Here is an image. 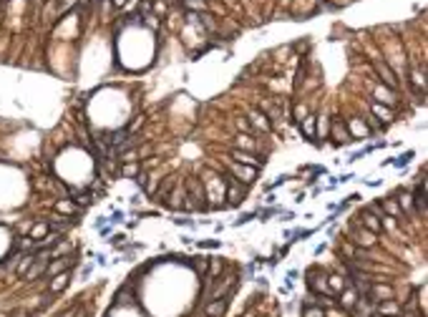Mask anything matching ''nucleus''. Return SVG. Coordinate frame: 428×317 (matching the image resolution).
Masks as SVG:
<instances>
[{"label":"nucleus","instance_id":"obj_3","mask_svg":"<svg viewBox=\"0 0 428 317\" xmlns=\"http://www.w3.org/2000/svg\"><path fill=\"white\" fill-rule=\"evenodd\" d=\"M375 237H378V234H373L371 229H365V227H353V229H350V239H353V244H355V247H360V249L373 247V244H375Z\"/></svg>","mask_w":428,"mask_h":317},{"label":"nucleus","instance_id":"obj_18","mask_svg":"<svg viewBox=\"0 0 428 317\" xmlns=\"http://www.w3.org/2000/svg\"><path fill=\"white\" fill-rule=\"evenodd\" d=\"M398 207H401L403 214H410L413 211V196L408 192H401V194H398Z\"/></svg>","mask_w":428,"mask_h":317},{"label":"nucleus","instance_id":"obj_38","mask_svg":"<svg viewBox=\"0 0 428 317\" xmlns=\"http://www.w3.org/2000/svg\"><path fill=\"white\" fill-rule=\"evenodd\" d=\"M13 317H31V315H28L25 310H18V312H13Z\"/></svg>","mask_w":428,"mask_h":317},{"label":"nucleus","instance_id":"obj_9","mask_svg":"<svg viewBox=\"0 0 428 317\" xmlns=\"http://www.w3.org/2000/svg\"><path fill=\"white\" fill-rule=\"evenodd\" d=\"M206 317H222L227 312V297H219V299H212L209 305H206Z\"/></svg>","mask_w":428,"mask_h":317},{"label":"nucleus","instance_id":"obj_10","mask_svg":"<svg viewBox=\"0 0 428 317\" xmlns=\"http://www.w3.org/2000/svg\"><path fill=\"white\" fill-rule=\"evenodd\" d=\"M71 264H73L71 257H58V262H53V264L46 267V275H48V277H56V275H61V272H66Z\"/></svg>","mask_w":428,"mask_h":317},{"label":"nucleus","instance_id":"obj_25","mask_svg":"<svg viewBox=\"0 0 428 317\" xmlns=\"http://www.w3.org/2000/svg\"><path fill=\"white\" fill-rule=\"evenodd\" d=\"M33 262H36V257H33V254H25V257H23V262L18 264V275L23 277V275H25V272H28V269H31V264H33Z\"/></svg>","mask_w":428,"mask_h":317},{"label":"nucleus","instance_id":"obj_29","mask_svg":"<svg viewBox=\"0 0 428 317\" xmlns=\"http://www.w3.org/2000/svg\"><path fill=\"white\" fill-rule=\"evenodd\" d=\"M234 149H255V139L240 134V136H237V146H234Z\"/></svg>","mask_w":428,"mask_h":317},{"label":"nucleus","instance_id":"obj_19","mask_svg":"<svg viewBox=\"0 0 428 317\" xmlns=\"http://www.w3.org/2000/svg\"><path fill=\"white\" fill-rule=\"evenodd\" d=\"M333 136L337 139V143H348L350 141V134L343 123H333Z\"/></svg>","mask_w":428,"mask_h":317},{"label":"nucleus","instance_id":"obj_4","mask_svg":"<svg viewBox=\"0 0 428 317\" xmlns=\"http://www.w3.org/2000/svg\"><path fill=\"white\" fill-rule=\"evenodd\" d=\"M368 297H371L373 302H383V299H391L393 297V287H388L386 282H378V284H371L368 287Z\"/></svg>","mask_w":428,"mask_h":317},{"label":"nucleus","instance_id":"obj_21","mask_svg":"<svg viewBox=\"0 0 428 317\" xmlns=\"http://www.w3.org/2000/svg\"><path fill=\"white\" fill-rule=\"evenodd\" d=\"M328 287H330V292H343L345 290V280L333 275V277H328Z\"/></svg>","mask_w":428,"mask_h":317},{"label":"nucleus","instance_id":"obj_32","mask_svg":"<svg viewBox=\"0 0 428 317\" xmlns=\"http://www.w3.org/2000/svg\"><path fill=\"white\" fill-rule=\"evenodd\" d=\"M141 126H144V116H139V119H136L134 123H131V126L126 128V134H129V136H131V134H136V131H139Z\"/></svg>","mask_w":428,"mask_h":317},{"label":"nucleus","instance_id":"obj_23","mask_svg":"<svg viewBox=\"0 0 428 317\" xmlns=\"http://www.w3.org/2000/svg\"><path fill=\"white\" fill-rule=\"evenodd\" d=\"M40 272H46V267H43V262H40V259H36V262L31 264V269H28L25 275H28V280H36V277L40 275Z\"/></svg>","mask_w":428,"mask_h":317},{"label":"nucleus","instance_id":"obj_35","mask_svg":"<svg viewBox=\"0 0 428 317\" xmlns=\"http://www.w3.org/2000/svg\"><path fill=\"white\" fill-rule=\"evenodd\" d=\"M176 224H182V227H194V222H191V219H176Z\"/></svg>","mask_w":428,"mask_h":317},{"label":"nucleus","instance_id":"obj_12","mask_svg":"<svg viewBox=\"0 0 428 317\" xmlns=\"http://www.w3.org/2000/svg\"><path fill=\"white\" fill-rule=\"evenodd\" d=\"M227 199L232 201L234 207H237L240 201L244 199V186H240L237 181H227Z\"/></svg>","mask_w":428,"mask_h":317},{"label":"nucleus","instance_id":"obj_22","mask_svg":"<svg viewBox=\"0 0 428 317\" xmlns=\"http://www.w3.org/2000/svg\"><path fill=\"white\" fill-rule=\"evenodd\" d=\"M121 174L124 176H139V166H136V161H124V166H121Z\"/></svg>","mask_w":428,"mask_h":317},{"label":"nucleus","instance_id":"obj_33","mask_svg":"<svg viewBox=\"0 0 428 317\" xmlns=\"http://www.w3.org/2000/svg\"><path fill=\"white\" fill-rule=\"evenodd\" d=\"M410 158H413V151H408V154H403L401 158H395V161H393V164H395V166H406V164L410 161Z\"/></svg>","mask_w":428,"mask_h":317},{"label":"nucleus","instance_id":"obj_27","mask_svg":"<svg viewBox=\"0 0 428 317\" xmlns=\"http://www.w3.org/2000/svg\"><path fill=\"white\" fill-rule=\"evenodd\" d=\"M373 113H375V116H380V121H391V111L383 104H373Z\"/></svg>","mask_w":428,"mask_h":317},{"label":"nucleus","instance_id":"obj_13","mask_svg":"<svg viewBox=\"0 0 428 317\" xmlns=\"http://www.w3.org/2000/svg\"><path fill=\"white\" fill-rule=\"evenodd\" d=\"M363 227H365V229H371L373 234H380V229H383L380 219L375 217V214H373L371 209H365V211H363Z\"/></svg>","mask_w":428,"mask_h":317},{"label":"nucleus","instance_id":"obj_34","mask_svg":"<svg viewBox=\"0 0 428 317\" xmlns=\"http://www.w3.org/2000/svg\"><path fill=\"white\" fill-rule=\"evenodd\" d=\"M199 247H219V242L212 239V242H199Z\"/></svg>","mask_w":428,"mask_h":317},{"label":"nucleus","instance_id":"obj_31","mask_svg":"<svg viewBox=\"0 0 428 317\" xmlns=\"http://www.w3.org/2000/svg\"><path fill=\"white\" fill-rule=\"evenodd\" d=\"M209 272H212V277H219V272H222V262H219V259H212V262H209Z\"/></svg>","mask_w":428,"mask_h":317},{"label":"nucleus","instance_id":"obj_15","mask_svg":"<svg viewBox=\"0 0 428 317\" xmlns=\"http://www.w3.org/2000/svg\"><path fill=\"white\" fill-rule=\"evenodd\" d=\"M348 128H350L353 139H363V136L368 134V128H365V123H363L360 119H350V121H348Z\"/></svg>","mask_w":428,"mask_h":317},{"label":"nucleus","instance_id":"obj_16","mask_svg":"<svg viewBox=\"0 0 428 317\" xmlns=\"http://www.w3.org/2000/svg\"><path fill=\"white\" fill-rule=\"evenodd\" d=\"M373 93H375V98L380 101L383 106H393V104H395V96H391V93H388L386 86H375V91H373Z\"/></svg>","mask_w":428,"mask_h":317},{"label":"nucleus","instance_id":"obj_30","mask_svg":"<svg viewBox=\"0 0 428 317\" xmlns=\"http://www.w3.org/2000/svg\"><path fill=\"white\" fill-rule=\"evenodd\" d=\"M194 269L199 272V275H204V272L209 269V262H206L204 257H194Z\"/></svg>","mask_w":428,"mask_h":317},{"label":"nucleus","instance_id":"obj_26","mask_svg":"<svg viewBox=\"0 0 428 317\" xmlns=\"http://www.w3.org/2000/svg\"><path fill=\"white\" fill-rule=\"evenodd\" d=\"M56 209L63 211V214H73V211H76V204H73V201H68V199H61V201L56 204Z\"/></svg>","mask_w":428,"mask_h":317},{"label":"nucleus","instance_id":"obj_2","mask_svg":"<svg viewBox=\"0 0 428 317\" xmlns=\"http://www.w3.org/2000/svg\"><path fill=\"white\" fill-rule=\"evenodd\" d=\"M307 287L310 290H315L320 292L322 297H330V287H328V277L325 275H320V269H307Z\"/></svg>","mask_w":428,"mask_h":317},{"label":"nucleus","instance_id":"obj_14","mask_svg":"<svg viewBox=\"0 0 428 317\" xmlns=\"http://www.w3.org/2000/svg\"><path fill=\"white\" fill-rule=\"evenodd\" d=\"M68 280H71L68 272H61V275L51 277V292H53V295H56V292H63V290H66V284H68Z\"/></svg>","mask_w":428,"mask_h":317},{"label":"nucleus","instance_id":"obj_6","mask_svg":"<svg viewBox=\"0 0 428 317\" xmlns=\"http://www.w3.org/2000/svg\"><path fill=\"white\" fill-rule=\"evenodd\" d=\"M358 299H360V292L355 290V287H345V290L340 292V307L350 312V310H355Z\"/></svg>","mask_w":428,"mask_h":317},{"label":"nucleus","instance_id":"obj_17","mask_svg":"<svg viewBox=\"0 0 428 317\" xmlns=\"http://www.w3.org/2000/svg\"><path fill=\"white\" fill-rule=\"evenodd\" d=\"M380 204H383V209H386L388 217H403V211H401V207H398L395 199H383Z\"/></svg>","mask_w":428,"mask_h":317},{"label":"nucleus","instance_id":"obj_40","mask_svg":"<svg viewBox=\"0 0 428 317\" xmlns=\"http://www.w3.org/2000/svg\"><path fill=\"white\" fill-rule=\"evenodd\" d=\"M393 317H401V315H393Z\"/></svg>","mask_w":428,"mask_h":317},{"label":"nucleus","instance_id":"obj_7","mask_svg":"<svg viewBox=\"0 0 428 317\" xmlns=\"http://www.w3.org/2000/svg\"><path fill=\"white\" fill-rule=\"evenodd\" d=\"M375 315H378V317H393V315H401V305H398V302H393V297H391V299H383V302H378Z\"/></svg>","mask_w":428,"mask_h":317},{"label":"nucleus","instance_id":"obj_1","mask_svg":"<svg viewBox=\"0 0 428 317\" xmlns=\"http://www.w3.org/2000/svg\"><path fill=\"white\" fill-rule=\"evenodd\" d=\"M186 189H189V201H186V209H206V204H204V186H202V181L199 179H189L186 181Z\"/></svg>","mask_w":428,"mask_h":317},{"label":"nucleus","instance_id":"obj_28","mask_svg":"<svg viewBox=\"0 0 428 317\" xmlns=\"http://www.w3.org/2000/svg\"><path fill=\"white\" fill-rule=\"evenodd\" d=\"M252 121H255V123H257V126L262 128V131H270V121L264 119V116H262L260 111H252Z\"/></svg>","mask_w":428,"mask_h":317},{"label":"nucleus","instance_id":"obj_5","mask_svg":"<svg viewBox=\"0 0 428 317\" xmlns=\"http://www.w3.org/2000/svg\"><path fill=\"white\" fill-rule=\"evenodd\" d=\"M229 169H232V174L237 176L242 184H252V181L257 179V169H252V166H244V164H229Z\"/></svg>","mask_w":428,"mask_h":317},{"label":"nucleus","instance_id":"obj_39","mask_svg":"<svg viewBox=\"0 0 428 317\" xmlns=\"http://www.w3.org/2000/svg\"><path fill=\"white\" fill-rule=\"evenodd\" d=\"M113 3H116V5H124V0H113Z\"/></svg>","mask_w":428,"mask_h":317},{"label":"nucleus","instance_id":"obj_8","mask_svg":"<svg viewBox=\"0 0 428 317\" xmlns=\"http://www.w3.org/2000/svg\"><path fill=\"white\" fill-rule=\"evenodd\" d=\"M300 128H302V136L307 141H313L315 134H317V119L313 116V113H310V116H302L300 119Z\"/></svg>","mask_w":428,"mask_h":317},{"label":"nucleus","instance_id":"obj_24","mask_svg":"<svg viewBox=\"0 0 428 317\" xmlns=\"http://www.w3.org/2000/svg\"><path fill=\"white\" fill-rule=\"evenodd\" d=\"M302 317H325V310L317 307V305H307L302 310Z\"/></svg>","mask_w":428,"mask_h":317},{"label":"nucleus","instance_id":"obj_36","mask_svg":"<svg viewBox=\"0 0 428 317\" xmlns=\"http://www.w3.org/2000/svg\"><path fill=\"white\" fill-rule=\"evenodd\" d=\"M320 131H322V134H325V131H328V121H325V116H322V119H320Z\"/></svg>","mask_w":428,"mask_h":317},{"label":"nucleus","instance_id":"obj_20","mask_svg":"<svg viewBox=\"0 0 428 317\" xmlns=\"http://www.w3.org/2000/svg\"><path fill=\"white\" fill-rule=\"evenodd\" d=\"M48 229H51V224H38V227H33V229H31V239H33V244H36V242H40L43 237H46Z\"/></svg>","mask_w":428,"mask_h":317},{"label":"nucleus","instance_id":"obj_11","mask_svg":"<svg viewBox=\"0 0 428 317\" xmlns=\"http://www.w3.org/2000/svg\"><path fill=\"white\" fill-rule=\"evenodd\" d=\"M375 70L380 73V78H383V83L388 86V88H398V78H395V73L386 66V63H375Z\"/></svg>","mask_w":428,"mask_h":317},{"label":"nucleus","instance_id":"obj_37","mask_svg":"<svg viewBox=\"0 0 428 317\" xmlns=\"http://www.w3.org/2000/svg\"><path fill=\"white\" fill-rule=\"evenodd\" d=\"M124 161H136V154L131 151V154H124Z\"/></svg>","mask_w":428,"mask_h":317}]
</instances>
